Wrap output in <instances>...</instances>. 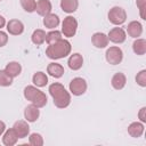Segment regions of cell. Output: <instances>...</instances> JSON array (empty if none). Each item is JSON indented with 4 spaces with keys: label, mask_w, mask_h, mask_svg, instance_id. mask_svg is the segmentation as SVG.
<instances>
[{
    "label": "cell",
    "mask_w": 146,
    "mask_h": 146,
    "mask_svg": "<svg viewBox=\"0 0 146 146\" xmlns=\"http://www.w3.org/2000/svg\"><path fill=\"white\" fill-rule=\"evenodd\" d=\"M48 91L52 97L54 105L58 108H66L71 104V95L65 87L59 82H54L49 86Z\"/></svg>",
    "instance_id": "obj_1"
},
{
    "label": "cell",
    "mask_w": 146,
    "mask_h": 146,
    "mask_svg": "<svg viewBox=\"0 0 146 146\" xmlns=\"http://www.w3.org/2000/svg\"><path fill=\"white\" fill-rule=\"evenodd\" d=\"M71 50H72L71 42L68 40L62 38L60 40H58L47 47L46 55L48 58L56 60V59H62V58L67 57L71 54Z\"/></svg>",
    "instance_id": "obj_2"
},
{
    "label": "cell",
    "mask_w": 146,
    "mask_h": 146,
    "mask_svg": "<svg viewBox=\"0 0 146 146\" xmlns=\"http://www.w3.org/2000/svg\"><path fill=\"white\" fill-rule=\"evenodd\" d=\"M23 95H24V98L26 100L31 102V104L35 105L39 108L44 107L47 105L48 98H47L46 94L43 91L39 90L38 87H35V86H26L24 88Z\"/></svg>",
    "instance_id": "obj_3"
},
{
    "label": "cell",
    "mask_w": 146,
    "mask_h": 146,
    "mask_svg": "<svg viewBox=\"0 0 146 146\" xmlns=\"http://www.w3.org/2000/svg\"><path fill=\"white\" fill-rule=\"evenodd\" d=\"M107 18L113 25L120 26L127 21V13L122 7L114 6L110 9V11L107 14Z\"/></svg>",
    "instance_id": "obj_4"
},
{
    "label": "cell",
    "mask_w": 146,
    "mask_h": 146,
    "mask_svg": "<svg viewBox=\"0 0 146 146\" xmlns=\"http://www.w3.org/2000/svg\"><path fill=\"white\" fill-rule=\"evenodd\" d=\"M78 30V21L73 16H66L62 22V34L66 38H72L75 35Z\"/></svg>",
    "instance_id": "obj_5"
},
{
    "label": "cell",
    "mask_w": 146,
    "mask_h": 146,
    "mask_svg": "<svg viewBox=\"0 0 146 146\" xmlns=\"http://www.w3.org/2000/svg\"><path fill=\"white\" fill-rule=\"evenodd\" d=\"M105 58H106V62L108 64H111V65H117L123 59V51H122V49L120 47L112 46V47H110L106 50Z\"/></svg>",
    "instance_id": "obj_6"
},
{
    "label": "cell",
    "mask_w": 146,
    "mask_h": 146,
    "mask_svg": "<svg viewBox=\"0 0 146 146\" xmlns=\"http://www.w3.org/2000/svg\"><path fill=\"white\" fill-rule=\"evenodd\" d=\"M87 88H88L87 81L83 78H80V76L73 78L71 80L70 84H68V89H70L71 94L74 95V96H81V95H83L87 91Z\"/></svg>",
    "instance_id": "obj_7"
},
{
    "label": "cell",
    "mask_w": 146,
    "mask_h": 146,
    "mask_svg": "<svg viewBox=\"0 0 146 146\" xmlns=\"http://www.w3.org/2000/svg\"><path fill=\"white\" fill-rule=\"evenodd\" d=\"M107 38L110 41H112L113 43H123L127 39V33L122 27H113L108 34Z\"/></svg>",
    "instance_id": "obj_8"
},
{
    "label": "cell",
    "mask_w": 146,
    "mask_h": 146,
    "mask_svg": "<svg viewBox=\"0 0 146 146\" xmlns=\"http://www.w3.org/2000/svg\"><path fill=\"white\" fill-rule=\"evenodd\" d=\"M13 129L16 131L17 136H18V139H23L25 137L29 136L30 133V125L27 123V121L25 120H18L14 123L13 125Z\"/></svg>",
    "instance_id": "obj_9"
},
{
    "label": "cell",
    "mask_w": 146,
    "mask_h": 146,
    "mask_svg": "<svg viewBox=\"0 0 146 146\" xmlns=\"http://www.w3.org/2000/svg\"><path fill=\"white\" fill-rule=\"evenodd\" d=\"M91 42L92 44L98 48V49H103V48H106L108 46V38H107V34L103 33V32H96L92 34L91 36Z\"/></svg>",
    "instance_id": "obj_10"
},
{
    "label": "cell",
    "mask_w": 146,
    "mask_h": 146,
    "mask_svg": "<svg viewBox=\"0 0 146 146\" xmlns=\"http://www.w3.org/2000/svg\"><path fill=\"white\" fill-rule=\"evenodd\" d=\"M7 31L11 35H19L24 32V24L19 19H10L7 24Z\"/></svg>",
    "instance_id": "obj_11"
},
{
    "label": "cell",
    "mask_w": 146,
    "mask_h": 146,
    "mask_svg": "<svg viewBox=\"0 0 146 146\" xmlns=\"http://www.w3.org/2000/svg\"><path fill=\"white\" fill-rule=\"evenodd\" d=\"M125 33H128L129 36L137 39L143 33V25L138 21H131L127 26V32Z\"/></svg>",
    "instance_id": "obj_12"
},
{
    "label": "cell",
    "mask_w": 146,
    "mask_h": 146,
    "mask_svg": "<svg viewBox=\"0 0 146 146\" xmlns=\"http://www.w3.org/2000/svg\"><path fill=\"white\" fill-rule=\"evenodd\" d=\"M40 116V110L35 105H27L24 110V117L27 122H35Z\"/></svg>",
    "instance_id": "obj_13"
},
{
    "label": "cell",
    "mask_w": 146,
    "mask_h": 146,
    "mask_svg": "<svg viewBox=\"0 0 146 146\" xmlns=\"http://www.w3.org/2000/svg\"><path fill=\"white\" fill-rule=\"evenodd\" d=\"M67 65L71 70L73 71H78L82 67L83 65V57L81 54L79 52H74L72 54L70 57H68V60H67Z\"/></svg>",
    "instance_id": "obj_14"
},
{
    "label": "cell",
    "mask_w": 146,
    "mask_h": 146,
    "mask_svg": "<svg viewBox=\"0 0 146 146\" xmlns=\"http://www.w3.org/2000/svg\"><path fill=\"white\" fill-rule=\"evenodd\" d=\"M17 140H18V136L13 128L7 129L2 135V144L5 146H14L17 143Z\"/></svg>",
    "instance_id": "obj_15"
},
{
    "label": "cell",
    "mask_w": 146,
    "mask_h": 146,
    "mask_svg": "<svg viewBox=\"0 0 146 146\" xmlns=\"http://www.w3.org/2000/svg\"><path fill=\"white\" fill-rule=\"evenodd\" d=\"M47 73L55 78V79H59L64 75L65 73V70L63 67V65L58 64V63H50L48 66H47Z\"/></svg>",
    "instance_id": "obj_16"
},
{
    "label": "cell",
    "mask_w": 146,
    "mask_h": 146,
    "mask_svg": "<svg viewBox=\"0 0 146 146\" xmlns=\"http://www.w3.org/2000/svg\"><path fill=\"white\" fill-rule=\"evenodd\" d=\"M127 83V76L122 73V72H117L112 76L111 80V84L115 90H121L125 87Z\"/></svg>",
    "instance_id": "obj_17"
},
{
    "label": "cell",
    "mask_w": 146,
    "mask_h": 146,
    "mask_svg": "<svg viewBox=\"0 0 146 146\" xmlns=\"http://www.w3.org/2000/svg\"><path fill=\"white\" fill-rule=\"evenodd\" d=\"M51 9H52V6H51V2L49 0H38L36 1L35 11L38 13V15L46 16V15L51 13Z\"/></svg>",
    "instance_id": "obj_18"
},
{
    "label": "cell",
    "mask_w": 146,
    "mask_h": 146,
    "mask_svg": "<svg viewBox=\"0 0 146 146\" xmlns=\"http://www.w3.org/2000/svg\"><path fill=\"white\" fill-rule=\"evenodd\" d=\"M59 23H60L59 17H58V15H56V14L50 13V14L43 16V25H44L46 29L54 30V29H56V27L59 25Z\"/></svg>",
    "instance_id": "obj_19"
},
{
    "label": "cell",
    "mask_w": 146,
    "mask_h": 146,
    "mask_svg": "<svg viewBox=\"0 0 146 146\" xmlns=\"http://www.w3.org/2000/svg\"><path fill=\"white\" fill-rule=\"evenodd\" d=\"M144 123L143 122H132L128 127V133L133 138H139L144 133Z\"/></svg>",
    "instance_id": "obj_20"
},
{
    "label": "cell",
    "mask_w": 146,
    "mask_h": 146,
    "mask_svg": "<svg viewBox=\"0 0 146 146\" xmlns=\"http://www.w3.org/2000/svg\"><path fill=\"white\" fill-rule=\"evenodd\" d=\"M32 82L35 87L38 88H42V87H46L47 83H48V76L44 72H35L32 76Z\"/></svg>",
    "instance_id": "obj_21"
},
{
    "label": "cell",
    "mask_w": 146,
    "mask_h": 146,
    "mask_svg": "<svg viewBox=\"0 0 146 146\" xmlns=\"http://www.w3.org/2000/svg\"><path fill=\"white\" fill-rule=\"evenodd\" d=\"M5 71L14 79V78L18 76V75L22 73V65H21L18 62H9V63L6 65Z\"/></svg>",
    "instance_id": "obj_22"
},
{
    "label": "cell",
    "mask_w": 146,
    "mask_h": 146,
    "mask_svg": "<svg viewBox=\"0 0 146 146\" xmlns=\"http://www.w3.org/2000/svg\"><path fill=\"white\" fill-rule=\"evenodd\" d=\"M79 7L78 0H60V8L66 14L74 13Z\"/></svg>",
    "instance_id": "obj_23"
},
{
    "label": "cell",
    "mask_w": 146,
    "mask_h": 146,
    "mask_svg": "<svg viewBox=\"0 0 146 146\" xmlns=\"http://www.w3.org/2000/svg\"><path fill=\"white\" fill-rule=\"evenodd\" d=\"M132 50L138 56L145 55L146 54V40L143 38H137L132 43Z\"/></svg>",
    "instance_id": "obj_24"
},
{
    "label": "cell",
    "mask_w": 146,
    "mask_h": 146,
    "mask_svg": "<svg viewBox=\"0 0 146 146\" xmlns=\"http://www.w3.org/2000/svg\"><path fill=\"white\" fill-rule=\"evenodd\" d=\"M31 40L34 44L40 46L46 41V32L42 29H36L33 31L32 35H31Z\"/></svg>",
    "instance_id": "obj_25"
},
{
    "label": "cell",
    "mask_w": 146,
    "mask_h": 146,
    "mask_svg": "<svg viewBox=\"0 0 146 146\" xmlns=\"http://www.w3.org/2000/svg\"><path fill=\"white\" fill-rule=\"evenodd\" d=\"M62 39V32L60 31H57L56 29L55 30H51L50 32L46 33V42L48 44H51L58 40Z\"/></svg>",
    "instance_id": "obj_26"
},
{
    "label": "cell",
    "mask_w": 146,
    "mask_h": 146,
    "mask_svg": "<svg viewBox=\"0 0 146 146\" xmlns=\"http://www.w3.org/2000/svg\"><path fill=\"white\" fill-rule=\"evenodd\" d=\"M11 84L13 78L5 70H0V87H9Z\"/></svg>",
    "instance_id": "obj_27"
},
{
    "label": "cell",
    "mask_w": 146,
    "mask_h": 146,
    "mask_svg": "<svg viewBox=\"0 0 146 146\" xmlns=\"http://www.w3.org/2000/svg\"><path fill=\"white\" fill-rule=\"evenodd\" d=\"M22 8L26 11V13H33L35 11V6H36V1L35 0H19Z\"/></svg>",
    "instance_id": "obj_28"
},
{
    "label": "cell",
    "mask_w": 146,
    "mask_h": 146,
    "mask_svg": "<svg viewBox=\"0 0 146 146\" xmlns=\"http://www.w3.org/2000/svg\"><path fill=\"white\" fill-rule=\"evenodd\" d=\"M29 143L32 146H42L43 145V138H42V136L40 133L33 132L29 137Z\"/></svg>",
    "instance_id": "obj_29"
},
{
    "label": "cell",
    "mask_w": 146,
    "mask_h": 146,
    "mask_svg": "<svg viewBox=\"0 0 146 146\" xmlns=\"http://www.w3.org/2000/svg\"><path fill=\"white\" fill-rule=\"evenodd\" d=\"M136 82L140 87H146V70H141L136 75Z\"/></svg>",
    "instance_id": "obj_30"
},
{
    "label": "cell",
    "mask_w": 146,
    "mask_h": 146,
    "mask_svg": "<svg viewBox=\"0 0 146 146\" xmlns=\"http://www.w3.org/2000/svg\"><path fill=\"white\" fill-rule=\"evenodd\" d=\"M136 5L139 9V15L143 19H146L145 16V8H146V0H136Z\"/></svg>",
    "instance_id": "obj_31"
},
{
    "label": "cell",
    "mask_w": 146,
    "mask_h": 146,
    "mask_svg": "<svg viewBox=\"0 0 146 146\" xmlns=\"http://www.w3.org/2000/svg\"><path fill=\"white\" fill-rule=\"evenodd\" d=\"M7 42H8V34L0 30V48L5 47L7 44Z\"/></svg>",
    "instance_id": "obj_32"
},
{
    "label": "cell",
    "mask_w": 146,
    "mask_h": 146,
    "mask_svg": "<svg viewBox=\"0 0 146 146\" xmlns=\"http://www.w3.org/2000/svg\"><path fill=\"white\" fill-rule=\"evenodd\" d=\"M138 119L140 120V122L145 123L146 122V107H141L138 112Z\"/></svg>",
    "instance_id": "obj_33"
},
{
    "label": "cell",
    "mask_w": 146,
    "mask_h": 146,
    "mask_svg": "<svg viewBox=\"0 0 146 146\" xmlns=\"http://www.w3.org/2000/svg\"><path fill=\"white\" fill-rule=\"evenodd\" d=\"M5 131H6V124H5L3 121L0 120V136H2Z\"/></svg>",
    "instance_id": "obj_34"
},
{
    "label": "cell",
    "mask_w": 146,
    "mask_h": 146,
    "mask_svg": "<svg viewBox=\"0 0 146 146\" xmlns=\"http://www.w3.org/2000/svg\"><path fill=\"white\" fill-rule=\"evenodd\" d=\"M6 24H7V23H6V18H5L2 15H0V30H1L2 27H5Z\"/></svg>",
    "instance_id": "obj_35"
},
{
    "label": "cell",
    "mask_w": 146,
    "mask_h": 146,
    "mask_svg": "<svg viewBox=\"0 0 146 146\" xmlns=\"http://www.w3.org/2000/svg\"><path fill=\"white\" fill-rule=\"evenodd\" d=\"M0 1H1V0H0Z\"/></svg>",
    "instance_id": "obj_36"
}]
</instances>
